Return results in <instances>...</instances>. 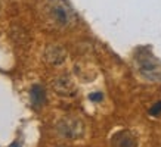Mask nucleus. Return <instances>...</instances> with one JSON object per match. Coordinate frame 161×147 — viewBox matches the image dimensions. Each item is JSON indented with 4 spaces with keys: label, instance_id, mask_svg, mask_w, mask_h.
Instances as JSON below:
<instances>
[{
    "label": "nucleus",
    "instance_id": "nucleus-3",
    "mask_svg": "<svg viewBox=\"0 0 161 147\" xmlns=\"http://www.w3.org/2000/svg\"><path fill=\"white\" fill-rule=\"evenodd\" d=\"M67 59V50L59 44H50L44 50V60L52 66H58L64 63Z\"/></svg>",
    "mask_w": 161,
    "mask_h": 147
},
{
    "label": "nucleus",
    "instance_id": "nucleus-7",
    "mask_svg": "<svg viewBox=\"0 0 161 147\" xmlns=\"http://www.w3.org/2000/svg\"><path fill=\"white\" fill-rule=\"evenodd\" d=\"M149 115H152V116H158V115H161V100L160 102H157L155 104L149 109Z\"/></svg>",
    "mask_w": 161,
    "mask_h": 147
},
{
    "label": "nucleus",
    "instance_id": "nucleus-4",
    "mask_svg": "<svg viewBox=\"0 0 161 147\" xmlns=\"http://www.w3.org/2000/svg\"><path fill=\"white\" fill-rule=\"evenodd\" d=\"M111 147H137V137L129 129L118 131L112 135Z\"/></svg>",
    "mask_w": 161,
    "mask_h": 147
},
{
    "label": "nucleus",
    "instance_id": "nucleus-9",
    "mask_svg": "<svg viewBox=\"0 0 161 147\" xmlns=\"http://www.w3.org/2000/svg\"><path fill=\"white\" fill-rule=\"evenodd\" d=\"M10 147H21V146H19V144H18V143H14V144H12V146H10Z\"/></svg>",
    "mask_w": 161,
    "mask_h": 147
},
{
    "label": "nucleus",
    "instance_id": "nucleus-8",
    "mask_svg": "<svg viewBox=\"0 0 161 147\" xmlns=\"http://www.w3.org/2000/svg\"><path fill=\"white\" fill-rule=\"evenodd\" d=\"M89 99L93 100V102H101V100L103 99V96H102V93H93V94L89 96Z\"/></svg>",
    "mask_w": 161,
    "mask_h": 147
},
{
    "label": "nucleus",
    "instance_id": "nucleus-5",
    "mask_svg": "<svg viewBox=\"0 0 161 147\" xmlns=\"http://www.w3.org/2000/svg\"><path fill=\"white\" fill-rule=\"evenodd\" d=\"M53 90L64 97H71L75 94V85L68 75H61L53 81Z\"/></svg>",
    "mask_w": 161,
    "mask_h": 147
},
{
    "label": "nucleus",
    "instance_id": "nucleus-1",
    "mask_svg": "<svg viewBox=\"0 0 161 147\" xmlns=\"http://www.w3.org/2000/svg\"><path fill=\"white\" fill-rule=\"evenodd\" d=\"M44 10L50 22L59 28H68L77 21L73 6L67 0H49Z\"/></svg>",
    "mask_w": 161,
    "mask_h": 147
},
{
    "label": "nucleus",
    "instance_id": "nucleus-6",
    "mask_svg": "<svg viewBox=\"0 0 161 147\" xmlns=\"http://www.w3.org/2000/svg\"><path fill=\"white\" fill-rule=\"evenodd\" d=\"M30 99H31V103L34 108H42L46 103V90L42 85L36 84L30 90Z\"/></svg>",
    "mask_w": 161,
    "mask_h": 147
},
{
    "label": "nucleus",
    "instance_id": "nucleus-2",
    "mask_svg": "<svg viewBox=\"0 0 161 147\" xmlns=\"http://www.w3.org/2000/svg\"><path fill=\"white\" fill-rule=\"evenodd\" d=\"M58 131L67 138H78L83 135L84 124L78 118H64L58 124Z\"/></svg>",
    "mask_w": 161,
    "mask_h": 147
}]
</instances>
